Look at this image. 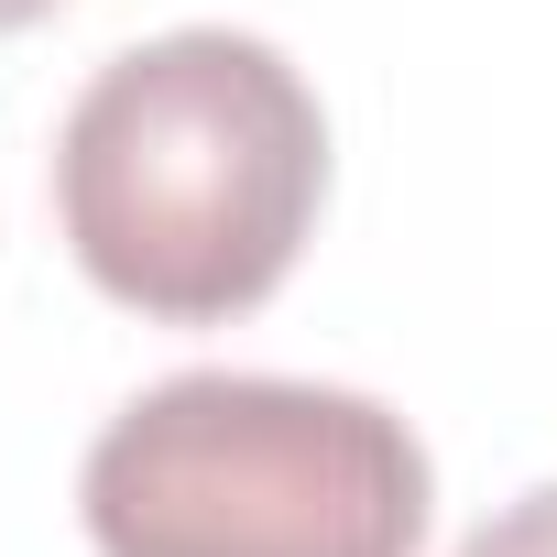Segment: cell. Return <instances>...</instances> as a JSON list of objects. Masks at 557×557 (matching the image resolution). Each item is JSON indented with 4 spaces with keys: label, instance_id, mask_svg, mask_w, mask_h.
I'll return each mask as SVG.
<instances>
[{
    "label": "cell",
    "instance_id": "obj_4",
    "mask_svg": "<svg viewBox=\"0 0 557 557\" xmlns=\"http://www.w3.org/2000/svg\"><path fill=\"white\" fill-rule=\"evenodd\" d=\"M45 12H66V0H0V34H23V23H45Z\"/></svg>",
    "mask_w": 557,
    "mask_h": 557
},
{
    "label": "cell",
    "instance_id": "obj_2",
    "mask_svg": "<svg viewBox=\"0 0 557 557\" xmlns=\"http://www.w3.org/2000/svg\"><path fill=\"white\" fill-rule=\"evenodd\" d=\"M77 503L99 557H416L437 470L350 383L175 372L99 426Z\"/></svg>",
    "mask_w": 557,
    "mask_h": 557
},
{
    "label": "cell",
    "instance_id": "obj_1",
    "mask_svg": "<svg viewBox=\"0 0 557 557\" xmlns=\"http://www.w3.org/2000/svg\"><path fill=\"white\" fill-rule=\"evenodd\" d=\"M329 197V110L262 34L186 23L110 55L55 132V219L88 285L219 329L296 273Z\"/></svg>",
    "mask_w": 557,
    "mask_h": 557
},
{
    "label": "cell",
    "instance_id": "obj_3",
    "mask_svg": "<svg viewBox=\"0 0 557 557\" xmlns=\"http://www.w3.org/2000/svg\"><path fill=\"white\" fill-rule=\"evenodd\" d=\"M459 557H557V481H535L524 503H503Z\"/></svg>",
    "mask_w": 557,
    "mask_h": 557
}]
</instances>
